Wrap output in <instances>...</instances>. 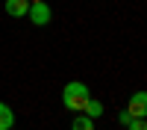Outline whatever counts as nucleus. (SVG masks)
<instances>
[{
    "label": "nucleus",
    "mask_w": 147,
    "mask_h": 130,
    "mask_svg": "<svg viewBox=\"0 0 147 130\" xmlns=\"http://www.w3.org/2000/svg\"><path fill=\"white\" fill-rule=\"evenodd\" d=\"M27 18L35 24V27H47V24L53 21V12H50V6H47V0H41V3H30Z\"/></svg>",
    "instance_id": "2"
},
{
    "label": "nucleus",
    "mask_w": 147,
    "mask_h": 130,
    "mask_svg": "<svg viewBox=\"0 0 147 130\" xmlns=\"http://www.w3.org/2000/svg\"><path fill=\"white\" fill-rule=\"evenodd\" d=\"M71 130H94V118H88L85 112H80V115L71 121Z\"/></svg>",
    "instance_id": "7"
},
{
    "label": "nucleus",
    "mask_w": 147,
    "mask_h": 130,
    "mask_svg": "<svg viewBox=\"0 0 147 130\" xmlns=\"http://www.w3.org/2000/svg\"><path fill=\"white\" fill-rule=\"evenodd\" d=\"M30 3H41V0H30Z\"/></svg>",
    "instance_id": "10"
},
{
    "label": "nucleus",
    "mask_w": 147,
    "mask_h": 130,
    "mask_svg": "<svg viewBox=\"0 0 147 130\" xmlns=\"http://www.w3.org/2000/svg\"><path fill=\"white\" fill-rule=\"evenodd\" d=\"M127 130H147V124H144V118H129Z\"/></svg>",
    "instance_id": "8"
},
{
    "label": "nucleus",
    "mask_w": 147,
    "mask_h": 130,
    "mask_svg": "<svg viewBox=\"0 0 147 130\" xmlns=\"http://www.w3.org/2000/svg\"><path fill=\"white\" fill-rule=\"evenodd\" d=\"M15 124V112H12V106L0 101V130H9Z\"/></svg>",
    "instance_id": "5"
},
{
    "label": "nucleus",
    "mask_w": 147,
    "mask_h": 130,
    "mask_svg": "<svg viewBox=\"0 0 147 130\" xmlns=\"http://www.w3.org/2000/svg\"><path fill=\"white\" fill-rule=\"evenodd\" d=\"M6 15L12 18H27V9H30V0H6Z\"/></svg>",
    "instance_id": "4"
},
{
    "label": "nucleus",
    "mask_w": 147,
    "mask_h": 130,
    "mask_svg": "<svg viewBox=\"0 0 147 130\" xmlns=\"http://www.w3.org/2000/svg\"><path fill=\"white\" fill-rule=\"evenodd\" d=\"M82 112L88 115V118H100V115L106 112V106H103L100 101H94V98H88V101H85V106H82Z\"/></svg>",
    "instance_id": "6"
},
{
    "label": "nucleus",
    "mask_w": 147,
    "mask_h": 130,
    "mask_svg": "<svg viewBox=\"0 0 147 130\" xmlns=\"http://www.w3.org/2000/svg\"><path fill=\"white\" fill-rule=\"evenodd\" d=\"M9 130H15V127H9Z\"/></svg>",
    "instance_id": "11"
},
{
    "label": "nucleus",
    "mask_w": 147,
    "mask_h": 130,
    "mask_svg": "<svg viewBox=\"0 0 147 130\" xmlns=\"http://www.w3.org/2000/svg\"><path fill=\"white\" fill-rule=\"evenodd\" d=\"M118 121H121V124H124V127L129 124V115H127V110H121V115H118Z\"/></svg>",
    "instance_id": "9"
},
{
    "label": "nucleus",
    "mask_w": 147,
    "mask_h": 130,
    "mask_svg": "<svg viewBox=\"0 0 147 130\" xmlns=\"http://www.w3.org/2000/svg\"><path fill=\"white\" fill-rule=\"evenodd\" d=\"M88 98H91V92H88L85 83H80V80L65 83V89H62V103H65V110L82 112V106H85V101H88Z\"/></svg>",
    "instance_id": "1"
},
{
    "label": "nucleus",
    "mask_w": 147,
    "mask_h": 130,
    "mask_svg": "<svg viewBox=\"0 0 147 130\" xmlns=\"http://www.w3.org/2000/svg\"><path fill=\"white\" fill-rule=\"evenodd\" d=\"M127 115H129V118H144V115H147V95H144V92H136V95L129 98Z\"/></svg>",
    "instance_id": "3"
}]
</instances>
